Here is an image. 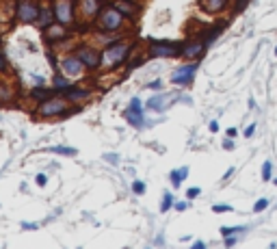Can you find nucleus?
<instances>
[{
	"mask_svg": "<svg viewBox=\"0 0 277 249\" xmlns=\"http://www.w3.org/2000/svg\"><path fill=\"white\" fill-rule=\"evenodd\" d=\"M137 48V41H113V44L104 46L100 50V67L104 72H113L117 67L126 65L128 59H130V52Z\"/></svg>",
	"mask_w": 277,
	"mask_h": 249,
	"instance_id": "obj_1",
	"label": "nucleus"
},
{
	"mask_svg": "<svg viewBox=\"0 0 277 249\" xmlns=\"http://www.w3.org/2000/svg\"><path fill=\"white\" fill-rule=\"evenodd\" d=\"M80 104L72 107L67 98H63L61 93L52 95V98L44 100V102L37 104L35 109V115L41 119H57V117H67V115H74V113H80Z\"/></svg>",
	"mask_w": 277,
	"mask_h": 249,
	"instance_id": "obj_2",
	"label": "nucleus"
},
{
	"mask_svg": "<svg viewBox=\"0 0 277 249\" xmlns=\"http://www.w3.org/2000/svg\"><path fill=\"white\" fill-rule=\"evenodd\" d=\"M123 24H126V16L113 2L104 4L100 16L93 20L95 31H102V33H119L123 29Z\"/></svg>",
	"mask_w": 277,
	"mask_h": 249,
	"instance_id": "obj_3",
	"label": "nucleus"
},
{
	"mask_svg": "<svg viewBox=\"0 0 277 249\" xmlns=\"http://www.w3.org/2000/svg\"><path fill=\"white\" fill-rule=\"evenodd\" d=\"M150 54L152 59H175L182 57V44L171 39H152L150 41Z\"/></svg>",
	"mask_w": 277,
	"mask_h": 249,
	"instance_id": "obj_4",
	"label": "nucleus"
},
{
	"mask_svg": "<svg viewBox=\"0 0 277 249\" xmlns=\"http://www.w3.org/2000/svg\"><path fill=\"white\" fill-rule=\"evenodd\" d=\"M52 9H54L57 22L74 29V24H76V11H78L76 0H52Z\"/></svg>",
	"mask_w": 277,
	"mask_h": 249,
	"instance_id": "obj_5",
	"label": "nucleus"
},
{
	"mask_svg": "<svg viewBox=\"0 0 277 249\" xmlns=\"http://www.w3.org/2000/svg\"><path fill=\"white\" fill-rule=\"evenodd\" d=\"M41 7L37 4V0H20L15 7V20L20 24H37Z\"/></svg>",
	"mask_w": 277,
	"mask_h": 249,
	"instance_id": "obj_6",
	"label": "nucleus"
},
{
	"mask_svg": "<svg viewBox=\"0 0 277 249\" xmlns=\"http://www.w3.org/2000/svg\"><path fill=\"white\" fill-rule=\"evenodd\" d=\"M59 70L65 74L67 78H72V80H78V78H82L87 67L82 65V61L76 57V52H72V54H65V57L59 61Z\"/></svg>",
	"mask_w": 277,
	"mask_h": 249,
	"instance_id": "obj_7",
	"label": "nucleus"
},
{
	"mask_svg": "<svg viewBox=\"0 0 277 249\" xmlns=\"http://www.w3.org/2000/svg\"><path fill=\"white\" fill-rule=\"evenodd\" d=\"M41 37H44L46 44H63V41L69 39V26L61 24V22H52L50 26H46V29H41Z\"/></svg>",
	"mask_w": 277,
	"mask_h": 249,
	"instance_id": "obj_8",
	"label": "nucleus"
},
{
	"mask_svg": "<svg viewBox=\"0 0 277 249\" xmlns=\"http://www.w3.org/2000/svg\"><path fill=\"white\" fill-rule=\"evenodd\" d=\"M76 57L82 61V65L87 67L89 72H95V70H100V52L93 48V46H87V44H80L76 50Z\"/></svg>",
	"mask_w": 277,
	"mask_h": 249,
	"instance_id": "obj_9",
	"label": "nucleus"
},
{
	"mask_svg": "<svg viewBox=\"0 0 277 249\" xmlns=\"http://www.w3.org/2000/svg\"><path fill=\"white\" fill-rule=\"evenodd\" d=\"M123 119L130 124L132 128H143L145 126V115H143V104L138 98H132L128 109L123 110Z\"/></svg>",
	"mask_w": 277,
	"mask_h": 249,
	"instance_id": "obj_10",
	"label": "nucleus"
},
{
	"mask_svg": "<svg viewBox=\"0 0 277 249\" xmlns=\"http://www.w3.org/2000/svg\"><path fill=\"white\" fill-rule=\"evenodd\" d=\"M197 67H200V59L193 61V63H186V65H182V67H178V70L171 74V82H173V85H180V87L191 85L193 78H195Z\"/></svg>",
	"mask_w": 277,
	"mask_h": 249,
	"instance_id": "obj_11",
	"label": "nucleus"
},
{
	"mask_svg": "<svg viewBox=\"0 0 277 249\" xmlns=\"http://www.w3.org/2000/svg\"><path fill=\"white\" fill-rule=\"evenodd\" d=\"M104 7V0H78V13L82 20L93 22Z\"/></svg>",
	"mask_w": 277,
	"mask_h": 249,
	"instance_id": "obj_12",
	"label": "nucleus"
},
{
	"mask_svg": "<svg viewBox=\"0 0 277 249\" xmlns=\"http://www.w3.org/2000/svg\"><path fill=\"white\" fill-rule=\"evenodd\" d=\"M208 46L204 44V39H193V41H182V57L184 59H200L204 54V50Z\"/></svg>",
	"mask_w": 277,
	"mask_h": 249,
	"instance_id": "obj_13",
	"label": "nucleus"
},
{
	"mask_svg": "<svg viewBox=\"0 0 277 249\" xmlns=\"http://www.w3.org/2000/svg\"><path fill=\"white\" fill-rule=\"evenodd\" d=\"M63 98H67L72 104H80V102H85V100H89L91 98V91L89 89H85V87H76V85H72L67 91H63Z\"/></svg>",
	"mask_w": 277,
	"mask_h": 249,
	"instance_id": "obj_14",
	"label": "nucleus"
},
{
	"mask_svg": "<svg viewBox=\"0 0 277 249\" xmlns=\"http://www.w3.org/2000/svg\"><path fill=\"white\" fill-rule=\"evenodd\" d=\"M113 4L126 16V20H137V16L141 13V7H138L135 0H115Z\"/></svg>",
	"mask_w": 277,
	"mask_h": 249,
	"instance_id": "obj_15",
	"label": "nucleus"
},
{
	"mask_svg": "<svg viewBox=\"0 0 277 249\" xmlns=\"http://www.w3.org/2000/svg\"><path fill=\"white\" fill-rule=\"evenodd\" d=\"M171 102V98H169L167 93H156V95H152L150 100H147V110H154V113H163L165 109H167V104Z\"/></svg>",
	"mask_w": 277,
	"mask_h": 249,
	"instance_id": "obj_16",
	"label": "nucleus"
},
{
	"mask_svg": "<svg viewBox=\"0 0 277 249\" xmlns=\"http://www.w3.org/2000/svg\"><path fill=\"white\" fill-rule=\"evenodd\" d=\"M57 93H59V91H57V89H54V87H52V89H46V87H44V85H35V87H33V89H31L29 98H31V100H35V102H37V104H39V102H44V100L52 98V95H57Z\"/></svg>",
	"mask_w": 277,
	"mask_h": 249,
	"instance_id": "obj_17",
	"label": "nucleus"
},
{
	"mask_svg": "<svg viewBox=\"0 0 277 249\" xmlns=\"http://www.w3.org/2000/svg\"><path fill=\"white\" fill-rule=\"evenodd\" d=\"M72 85H74V82H72V78H67V76H65V74H63L61 70H57V72H54V76H52V87L59 91V93H63V91H67Z\"/></svg>",
	"mask_w": 277,
	"mask_h": 249,
	"instance_id": "obj_18",
	"label": "nucleus"
},
{
	"mask_svg": "<svg viewBox=\"0 0 277 249\" xmlns=\"http://www.w3.org/2000/svg\"><path fill=\"white\" fill-rule=\"evenodd\" d=\"M52 22H57V17H54L52 4H50V7H41L39 17H37V26H39V29H46V26H50Z\"/></svg>",
	"mask_w": 277,
	"mask_h": 249,
	"instance_id": "obj_19",
	"label": "nucleus"
},
{
	"mask_svg": "<svg viewBox=\"0 0 277 249\" xmlns=\"http://www.w3.org/2000/svg\"><path fill=\"white\" fill-rule=\"evenodd\" d=\"M225 29H228V22H219V24L212 26L210 31H206V35H204V44H206V46H212V44L216 41V37L223 33Z\"/></svg>",
	"mask_w": 277,
	"mask_h": 249,
	"instance_id": "obj_20",
	"label": "nucleus"
},
{
	"mask_svg": "<svg viewBox=\"0 0 277 249\" xmlns=\"http://www.w3.org/2000/svg\"><path fill=\"white\" fill-rule=\"evenodd\" d=\"M230 0H201V9L206 13H219L228 7Z\"/></svg>",
	"mask_w": 277,
	"mask_h": 249,
	"instance_id": "obj_21",
	"label": "nucleus"
},
{
	"mask_svg": "<svg viewBox=\"0 0 277 249\" xmlns=\"http://www.w3.org/2000/svg\"><path fill=\"white\" fill-rule=\"evenodd\" d=\"M188 176V167H182V169H173L171 173H169V180H171L173 188H178L180 184H182V180H186Z\"/></svg>",
	"mask_w": 277,
	"mask_h": 249,
	"instance_id": "obj_22",
	"label": "nucleus"
},
{
	"mask_svg": "<svg viewBox=\"0 0 277 249\" xmlns=\"http://www.w3.org/2000/svg\"><path fill=\"white\" fill-rule=\"evenodd\" d=\"M46 152L50 154H61V156H76V147H67V145H52V147H46Z\"/></svg>",
	"mask_w": 277,
	"mask_h": 249,
	"instance_id": "obj_23",
	"label": "nucleus"
},
{
	"mask_svg": "<svg viewBox=\"0 0 277 249\" xmlns=\"http://www.w3.org/2000/svg\"><path fill=\"white\" fill-rule=\"evenodd\" d=\"M150 54H147V57H138V59H135V61H132V63H128V67H126V76H123V78H128V74H130L132 70H137V67H141V65H145V63L147 61H150Z\"/></svg>",
	"mask_w": 277,
	"mask_h": 249,
	"instance_id": "obj_24",
	"label": "nucleus"
},
{
	"mask_svg": "<svg viewBox=\"0 0 277 249\" xmlns=\"http://www.w3.org/2000/svg\"><path fill=\"white\" fill-rule=\"evenodd\" d=\"M173 204H175V202H173V195L167 191V193L163 195V202H160V213H169V210L173 208Z\"/></svg>",
	"mask_w": 277,
	"mask_h": 249,
	"instance_id": "obj_25",
	"label": "nucleus"
},
{
	"mask_svg": "<svg viewBox=\"0 0 277 249\" xmlns=\"http://www.w3.org/2000/svg\"><path fill=\"white\" fill-rule=\"evenodd\" d=\"M271 173H273V165L266 160V163L262 165V180H264V182H269V180H271Z\"/></svg>",
	"mask_w": 277,
	"mask_h": 249,
	"instance_id": "obj_26",
	"label": "nucleus"
},
{
	"mask_svg": "<svg viewBox=\"0 0 277 249\" xmlns=\"http://www.w3.org/2000/svg\"><path fill=\"white\" fill-rule=\"evenodd\" d=\"M13 98V91L9 87H0V102H9Z\"/></svg>",
	"mask_w": 277,
	"mask_h": 249,
	"instance_id": "obj_27",
	"label": "nucleus"
},
{
	"mask_svg": "<svg viewBox=\"0 0 277 249\" xmlns=\"http://www.w3.org/2000/svg\"><path fill=\"white\" fill-rule=\"evenodd\" d=\"M236 232H245V228H228V225H223V228H221V234H223V238H225V236H234Z\"/></svg>",
	"mask_w": 277,
	"mask_h": 249,
	"instance_id": "obj_28",
	"label": "nucleus"
},
{
	"mask_svg": "<svg viewBox=\"0 0 277 249\" xmlns=\"http://www.w3.org/2000/svg\"><path fill=\"white\" fill-rule=\"evenodd\" d=\"M132 191H135L137 195H143V193H145V184H143L141 180H135V182H132Z\"/></svg>",
	"mask_w": 277,
	"mask_h": 249,
	"instance_id": "obj_29",
	"label": "nucleus"
},
{
	"mask_svg": "<svg viewBox=\"0 0 277 249\" xmlns=\"http://www.w3.org/2000/svg\"><path fill=\"white\" fill-rule=\"evenodd\" d=\"M46 57H48V63H50V65H52L54 70H59V61H57V54H54L52 50H48V52H46Z\"/></svg>",
	"mask_w": 277,
	"mask_h": 249,
	"instance_id": "obj_30",
	"label": "nucleus"
},
{
	"mask_svg": "<svg viewBox=\"0 0 277 249\" xmlns=\"http://www.w3.org/2000/svg\"><path fill=\"white\" fill-rule=\"evenodd\" d=\"M266 206H269V200H266V197H264V200H258V202H256V206H253V210H256V213H262V210H264Z\"/></svg>",
	"mask_w": 277,
	"mask_h": 249,
	"instance_id": "obj_31",
	"label": "nucleus"
},
{
	"mask_svg": "<svg viewBox=\"0 0 277 249\" xmlns=\"http://www.w3.org/2000/svg\"><path fill=\"white\" fill-rule=\"evenodd\" d=\"M212 210H215V213H230V210H232V206H228V204H216V206H212Z\"/></svg>",
	"mask_w": 277,
	"mask_h": 249,
	"instance_id": "obj_32",
	"label": "nucleus"
},
{
	"mask_svg": "<svg viewBox=\"0 0 277 249\" xmlns=\"http://www.w3.org/2000/svg\"><path fill=\"white\" fill-rule=\"evenodd\" d=\"M35 182H37V187H46V184H48V176H46V173H37Z\"/></svg>",
	"mask_w": 277,
	"mask_h": 249,
	"instance_id": "obj_33",
	"label": "nucleus"
},
{
	"mask_svg": "<svg viewBox=\"0 0 277 249\" xmlns=\"http://www.w3.org/2000/svg\"><path fill=\"white\" fill-rule=\"evenodd\" d=\"M200 193H201L200 187H193V188H188V191H186V197H188V200H193V197H197Z\"/></svg>",
	"mask_w": 277,
	"mask_h": 249,
	"instance_id": "obj_34",
	"label": "nucleus"
},
{
	"mask_svg": "<svg viewBox=\"0 0 277 249\" xmlns=\"http://www.w3.org/2000/svg\"><path fill=\"white\" fill-rule=\"evenodd\" d=\"M7 70H9V61H7V57L0 52V72H7Z\"/></svg>",
	"mask_w": 277,
	"mask_h": 249,
	"instance_id": "obj_35",
	"label": "nucleus"
},
{
	"mask_svg": "<svg viewBox=\"0 0 277 249\" xmlns=\"http://www.w3.org/2000/svg\"><path fill=\"white\" fill-rule=\"evenodd\" d=\"M247 2L249 0H236V4H234V7H236V13H241L245 7H247Z\"/></svg>",
	"mask_w": 277,
	"mask_h": 249,
	"instance_id": "obj_36",
	"label": "nucleus"
},
{
	"mask_svg": "<svg viewBox=\"0 0 277 249\" xmlns=\"http://www.w3.org/2000/svg\"><path fill=\"white\" fill-rule=\"evenodd\" d=\"M186 202H175V204H173V208L175 210H178V213H182V210H186Z\"/></svg>",
	"mask_w": 277,
	"mask_h": 249,
	"instance_id": "obj_37",
	"label": "nucleus"
},
{
	"mask_svg": "<svg viewBox=\"0 0 277 249\" xmlns=\"http://www.w3.org/2000/svg\"><path fill=\"white\" fill-rule=\"evenodd\" d=\"M104 158H106V160H110V163H113V165H117L119 156H117V154H106V156H104Z\"/></svg>",
	"mask_w": 277,
	"mask_h": 249,
	"instance_id": "obj_38",
	"label": "nucleus"
},
{
	"mask_svg": "<svg viewBox=\"0 0 277 249\" xmlns=\"http://www.w3.org/2000/svg\"><path fill=\"white\" fill-rule=\"evenodd\" d=\"M160 85H163V82H160L158 78H156V80H152V82H150V85H147V87H150V89H160Z\"/></svg>",
	"mask_w": 277,
	"mask_h": 249,
	"instance_id": "obj_39",
	"label": "nucleus"
},
{
	"mask_svg": "<svg viewBox=\"0 0 277 249\" xmlns=\"http://www.w3.org/2000/svg\"><path fill=\"white\" fill-rule=\"evenodd\" d=\"M223 147H225V150H234V147H236V145H234V141H232V137L223 143Z\"/></svg>",
	"mask_w": 277,
	"mask_h": 249,
	"instance_id": "obj_40",
	"label": "nucleus"
},
{
	"mask_svg": "<svg viewBox=\"0 0 277 249\" xmlns=\"http://www.w3.org/2000/svg\"><path fill=\"white\" fill-rule=\"evenodd\" d=\"M253 132H256V126H247V130H245V137H253Z\"/></svg>",
	"mask_w": 277,
	"mask_h": 249,
	"instance_id": "obj_41",
	"label": "nucleus"
},
{
	"mask_svg": "<svg viewBox=\"0 0 277 249\" xmlns=\"http://www.w3.org/2000/svg\"><path fill=\"white\" fill-rule=\"evenodd\" d=\"M22 228L24 230H37L39 228V223H22Z\"/></svg>",
	"mask_w": 277,
	"mask_h": 249,
	"instance_id": "obj_42",
	"label": "nucleus"
},
{
	"mask_svg": "<svg viewBox=\"0 0 277 249\" xmlns=\"http://www.w3.org/2000/svg\"><path fill=\"white\" fill-rule=\"evenodd\" d=\"M234 243H236V236H225V245L228 247H232Z\"/></svg>",
	"mask_w": 277,
	"mask_h": 249,
	"instance_id": "obj_43",
	"label": "nucleus"
},
{
	"mask_svg": "<svg viewBox=\"0 0 277 249\" xmlns=\"http://www.w3.org/2000/svg\"><path fill=\"white\" fill-rule=\"evenodd\" d=\"M219 130V122H210V132H216Z\"/></svg>",
	"mask_w": 277,
	"mask_h": 249,
	"instance_id": "obj_44",
	"label": "nucleus"
},
{
	"mask_svg": "<svg viewBox=\"0 0 277 249\" xmlns=\"http://www.w3.org/2000/svg\"><path fill=\"white\" fill-rule=\"evenodd\" d=\"M236 135H238L236 128H230V130H228V137H236Z\"/></svg>",
	"mask_w": 277,
	"mask_h": 249,
	"instance_id": "obj_45",
	"label": "nucleus"
},
{
	"mask_svg": "<svg viewBox=\"0 0 277 249\" xmlns=\"http://www.w3.org/2000/svg\"><path fill=\"white\" fill-rule=\"evenodd\" d=\"M35 85H44V78H41V76H35Z\"/></svg>",
	"mask_w": 277,
	"mask_h": 249,
	"instance_id": "obj_46",
	"label": "nucleus"
},
{
	"mask_svg": "<svg viewBox=\"0 0 277 249\" xmlns=\"http://www.w3.org/2000/svg\"><path fill=\"white\" fill-rule=\"evenodd\" d=\"M232 173H234V169H228V171H225V176H223V180H228Z\"/></svg>",
	"mask_w": 277,
	"mask_h": 249,
	"instance_id": "obj_47",
	"label": "nucleus"
},
{
	"mask_svg": "<svg viewBox=\"0 0 277 249\" xmlns=\"http://www.w3.org/2000/svg\"><path fill=\"white\" fill-rule=\"evenodd\" d=\"M193 247H195V249H204V243H201V241H197V243H195V245H193Z\"/></svg>",
	"mask_w": 277,
	"mask_h": 249,
	"instance_id": "obj_48",
	"label": "nucleus"
},
{
	"mask_svg": "<svg viewBox=\"0 0 277 249\" xmlns=\"http://www.w3.org/2000/svg\"><path fill=\"white\" fill-rule=\"evenodd\" d=\"M275 57H277V48H275Z\"/></svg>",
	"mask_w": 277,
	"mask_h": 249,
	"instance_id": "obj_49",
	"label": "nucleus"
},
{
	"mask_svg": "<svg viewBox=\"0 0 277 249\" xmlns=\"http://www.w3.org/2000/svg\"><path fill=\"white\" fill-rule=\"evenodd\" d=\"M275 187H277V180H275Z\"/></svg>",
	"mask_w": 277,
	"mask_h": 249,
	"instance_id": "obj_50",
	"label": "nucleus"
}]
</instances>
